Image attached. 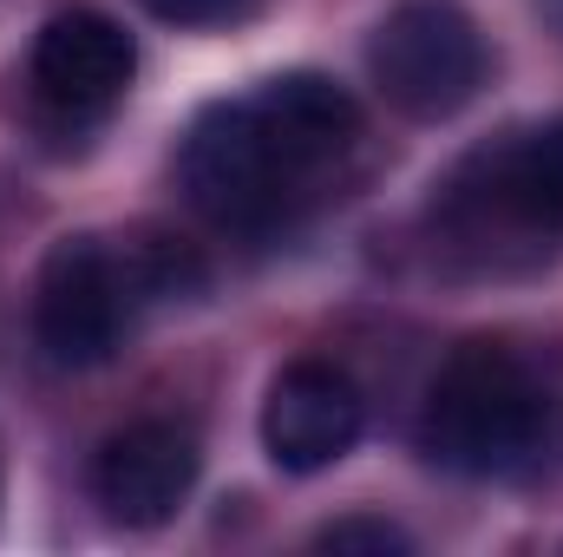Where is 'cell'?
Instances as JSON below:
<instances>
[{"mask_svg":"<svg viewBox=\"0 0 563 557\" xmlns=\"http://www.w3.org/2000/svg\"><path fill=\"white\" fill-rule=\"evenodd\" d=\"M361 106L328 73H276L197 112L177 144V184L217 230L269 237L334 197L361 151Z\"/></svg>","mask_w":563,"mask_h":557,"instance_id":"cell-1","label":"cell"},{"mask_svg":"<svg viewBox=\"0 0 563 557\" xmlns=\"http://www.w3.org/2000/svg\"><path fill=\"white\" fill-rule=\"evenodd\" d=\"M203 288V256L170 230L132 237H59L40 263L33 335L53 368H106L157 302H184Z\"/></svg>","mask_w":563,"mask_h":557,"instance_id":"cell-2","label":"cell"},{"mask_svg":"<svg viewBox=\"0 0 563 557\" xmlns=\"http://www.w3.org/2000/svg\"><path fill=\"white\" fill-rule=\"evenodd\" d=\"M563 446V387L511 341H465L420 407V452L452 479H531Z\"/></svg>","mask_w":563,"mask_h":557,"instance_id":"cell-3","label":"cell"},{"mask_svg":"<svg viewBox=\"0 0 563 557\" xmlns=\"http://www.w3.org/2000/svg\"><path fill=\"white\" fill-rule=\"evenodd\" d=\"M439 217L465 243H563V119L478 144L439 190Z\"/></svg>","mask_w":563,"mask_h":557,"instance_id":"cell-4","label":"cell"},{"mask_svg":"<svg viewBox=\"0 0 563 557\" xmlns=\"http://www.w3.org/2000/svg\"><path fill=\"white\" fill-rule=\"evenodd\" d=\"M367 73L400 119L439 125L478 99L492 53H485V33L472 26V13H459L452 0H407L374 26Z\"/></svg>","mask_w":563,"mask_h":557,"instance_id":"cell-5","label":"cell"},{"mask_svg":"<svg viewBox=\"0 0 563 557\" xmlns=\"http://www.w3.org/2000/svg\"><path fill=\"white\" fill-rule=\"evenodd\" d=\"M132 73H139L132 33L92 7H73V13H53L40 26L26 86L53 125H99L132 92Z\"/></svg>","mask_w":563,"mask_h":557,"instance_id":"cell-6","label":"cell"},{"mask_svg":"<svg viewBox=\"0 0 563 557\" xmlns=\"http://www.w3.org/2000/svg\"><path fill=\"white\" fill-rule=\"evenodd\" d=\"M361 426H367V401H361L354 374L334 361H288L263 401V446L295 479L341 466L354 452Z\"/></svg>","mask_w":563,"mask_h":557,"instance_id":"cell-7","label":"cell"},{"mask_svg":"<svg viewBox=\"0 0 563 557\" xmlns=\"http://www.w3.org/2000/svg\"><path fill=\"white\" fill-rule=\"evenodd\" d=\"M197 466H203V452H197L190 426H177V419H132V426H119L99 446V459H92V499L119 525L157 532L190 499Z\"/></svg>","mask_w":563,"mask_h":557,"instance_id":"cell-8","label":"cell"},{"mask_svg":"<svg viewBox=\"0 0 563 557\" xmlns=\"http://www.w3.org/2000/svg\"><path fill=\"white\" fill-rule=\"evenodd\" d=\"M314 545H321V551H374V557L413 551V538H407L400 525H387V518H341V525H328Z\"/></svg>","mask_w":563,"mask_h":557,"instance_id":"cell-9","label":"cell"},{"mask_svg":"<svg viewBox=\"0 0 563 557\" xmlns=\"http://www.w3.org/2000/svg\"><path fill=\"white\" fill-rule=\"evenodd\" d=\"M256 7L263 0H144V13L164 20V26H236Z\"/></svg>","mask_w":563,"mask_h":557,"instance_id":"cell-10","label":"cell"},{"mask_svg":"<svg viewBox=\"0 0 563 557\" xmlns=\"http://www.w3.org/2000/svg\"><path fill=\"white\" fill-rule=\"evenodd\" d=\"M544 7H551V20H558V26H563V0H544Z\"/></svg>","mask_w":563,"mask_h":557,"instance_id":"cell-11","label":"cell"}]
</instances>
